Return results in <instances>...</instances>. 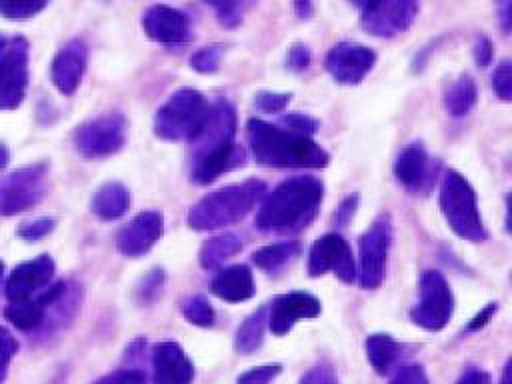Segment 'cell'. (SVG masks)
Here are the masks:
<instances>
[{
  "label": "cell",
  "instance_id": "1",
  "mask_svg": "<svg viewBox=\"0 0 512 384\" xmlns=\"http://www.w3.org/2000/svg\"><path fill=\"white\" fill-rule=\"evenodd\" d=\"M236 112L226 100H218L210 106L208 118L202 128L190 138L192 144V170L190 178L196 184L214 182L224 170L236 164L238 148L234 144Z\"/></svg>",
  "mask_w": 512,
  "mask_h": 384
},
{
  "label": "cell",
  "instance_id": "2",
  "mask_svg": "<svg viewBox=\"0 0 512 384\" xmlns=\"http://www.w3.org/2000/svg\"><path fill=\"white\" fill-rule=\"evenodd\" d=\"M324 186L314 176L282 180L258 208L256 226L264 232H296L306 228L322 202Z\"/></svg>",
  "mask_w": 512,
  "mask_h": 384
},
{
  "label": "cell",
  "instance_id": "3",
  "mask_svg": "<svg viewBox=\"0 0 512 384\" xmlns=\"http://www.w3.org/2000/svg\"><path fill=\"white\" fill-rule=\"evenodd\" d=\"M246 136L256 162L272 168H324L328 152L310 136L294 134L264 120L250 118Z\"/></svg>",
  "mask_w": 512,
  "mask_h": 384
},
{
  "label": "cell",
  "instance_id": "4",
  "mask_svg": "<svg viewBox=\"0 0 512 384\" xmlns=\"http://www.w3.org/2000/svg\"><path fill=\"white\" fill-rule=\"evenodd\" d=\"M266 186L260 180L228 184L200 198L188 212V224L194 230H214L240 222L264 196Z\"/></svg>",
  "mask_w": 512,
  "mask_h": 384
},
{
  "label": "cell",
  "instance_id": "5",
  "mask_svg": "<svg viewBox=\"0 0 512 384\" xmlns=\"http://www.w3.org/2000/svg\"><path fill=\"white\" fill-rule=\"evenodd\" d=\"M440 210L448 226L468 242H484L486 230L480 218L476 192L456 170H448L440 184Z\"/></svg>",
  "mask_w": 512,
  "mask_h": 384
},
{
  "label": "cell",
  "instance_id": "6",
  "mask_svg": "<svg viewBox=\"0 0 512 384\" xmlns=\"http://www.w3.org/2000/svg\"><path fill=\"white\" fill-rule=\"evenodd\" d=\"M210 112L206 98L192 88H180L158 108L154 134L162 140H190L202 128Z\"/></svg>",
  "mask_w": 512,
  "mask_h": 384
},
{
  "label": "cell",
  "instance_id": "7",
  "mask_svg": "<svg viewBox=\"0 0 512 384\" xmlns=\"http://www.w3.org/2000/svg\"><path fill=\"white\" fill-rule=\"evenodd\" d=\"M48 190V164L16 168L0 178V216H16L34 208Z\"/></svg>",
  "mask_w": 512,
  "mask_h": 384
},
{
  "label": "cell",
  "instance_id": "8",
  "mask_svg": "<svg viewBox=\"0 0 512 384\" xmlns=\"http://www.w3.org/2000/svg\"><path fill=\"white\" fill-rule=\"evenodd\" d=\"M126 130L128 124L120 112L100 114L76 128L74 146L84 158H108L124 146Z\"/></svg>",
  "mask_w": 512,
  "mask_h": 384
},
{
  "label": "cell",
  "instance_id": "9",
  "mask_svg": "<svg viewBox=\"0 0 512 384\" xmlns=\"http://www.w3.org/2000/svg\"><path fill=\"white\" fill-rule=\"evenodd\" d=\"M28 86V40L0 36V110H16Z\"/></svg>",
  "mask_w": 512,
  "mask_h": 384
},
{
  "label": "cell",
  "instance_id": "10",
  "mask_svg": "<svg viewBox=\"0 0 512 384\" xmlns=\"http://www.w3.org/2000/svg\"><path fill=\"white\" fill-rule=\"evenodd\" d=\"M454 308L448 282L438 270H426L420 276V304L412 310V320L428 330L442 328Z\"/></svg>",
  "mask_w": 512,
  "mask_h": 384
},
{
  "label": "cell",
  "instance_id": "11",
  "mask_svg": "<svg viewBox=\"0 0 512 384\" xmlns=\"http://www.w3.org/2000/svg\"><path fill=\"white\" fill-rule=\"evenodd\" d=\"M392 240V226L388 216L378 218L362 236H360V284L362 288H378L380 282L384 280L386 272V258H388V248Z\"/></svg>",
  "mask_w": 512,
  "mask_h": 384
},
{
  "label": "cell",
  "instance_id": "12",
  "mask_svg": "<svg viewBox=\"0 0 512 384\" xmlns=\"http://www.w3.org/2000/svg\"><path fill=\"white\" fill-rule=\"evenodd\" d=\"M334 272L342 282H354L356 266L348 242L336 234L320 236L308 254V272L310 276H320L324 272Z\"/></svg>",
  "mask_w": 512,
  "mask_h": 384
},
{
  "label": "cell",
  "instance_id": "13",
  "mask_svg": "<svg viewBox=\"0 0 512 384\" xmlns=\"http://www.w3.org/2000/svg\"><path fill=\"white\" fill-rule=\"evenodd\" d=\"M54 270H56V264L48 254H40L32 260H26L14 266L4 284L6 300L20 302L36 296L40 290H44L50 284Z\"/></svg>",
  "mask_w": 512,
  "mask_h": 384
},
{
  "label": "cell",
  "instance_id": "14",
  "mask_svg": "<svg viewBox=\"0 0 512 384\" xmlns=\"http://www.w3.org/2000/svg\"><path fill=\"white\" fill-rule=\"evenodd\" d=\"M376 54L368 46L354 42H340L326 54V70L338 84H358L374 66Z\"/></svg>",
  "mask_w": 512,
  "mask_h": 384
},
{
  "label": "cell",
  "instance_id": "15",
  "mask_svg": "<svg viewBox=\"0 0 512 384\" xmlns=\"http://www.w3.org/2000/svg\"><path fill=\"white\" fill-rule=\"evenodd\" d=\"M418 14V0H378L362 12V26L372 36H396L404 32Z\"/></svg>",
  "mask_w": 512,
  "mask_h": 384
},
{
  "label": "cell",
  "instance_id": "16",
  "mask_svg": "<svg viewBox=\"0 0 512 384\" xmlns=\"http://www.w3.org/2000/svg\"><path fill=\"white\" fill-rule=\"evenodd\" d=\"M164 232V218L158 210H146L136 214L116 234V248L128 256L138 258L148 252Z\"/></svg>",
  "mask_w": 512,
  "mask_h": 384
},
{
  "label": "cell",
  "instance_id": "17",
  "mask_svg": "<svg viewBox=\"0 0 512 384\" xmlns=\"http://www.w3.org/2000/svg\"><path fill=\"white\" fill-rule=\"evenodd\" d=\"M146 36L164 46H178L188 38V18L182 10L166 4H154L142 14Z\"/></svg>",
  "mask_w": 512,
  "mask_h": 384
},
{
  "label": "cell",
  "instance_id": "18",
  "mask_svg": "<svg viewBox=\"0 0 512 384\" xmlns=\"http://www.w3.org/2000/svg\"><path fill=\"white\" fill-rule=\"evenodd\" d=\"M86 62H88L86 44L80 38L68 40L52 60L50 74H52L54 86L66 96L74 94L86 72Z\"/></svg>",
  "mask_w": 512,
  "mask_h": 384
},
{
  "label": "cell",
  "instance_id": "19",
  "mask_svg": "<svg viewBox=\"0 0 512 384\" xmlns=\"http://www.w3.org/2000/svg\"><path fill=\"white\" fill-rule=\"evenodd\" d=\"M320 314V302L308 292H288L276 296L270 304V328L274 334H286L298 320L316 318Z\"/></svg>",
  "mask_w": 512,
  "mask_h": 384
},
{
  "label": "cell",
  "instance_id": "20",
  "mask_svg": "<svg viewBox=\"0 0 512 384\" xmlns=\"http://www.w3.org/2000/svg\"><path fill=\"white\" fill-rule=\"evenodd\" d=\"M154 382L156 384H190L192 364L174 342H162L154 348Z\"/></svg>",
  "mask_w": 512,
  "mask_h": 384
},
{
  "label": "cell",
  "instance_id": "21",
  "mask_svg": "<svg viewBox=\"0 0 512 384\" xmlns=\"http://www.w3.org/2000/svg\"><path fill=\"white\" fill-rule=\"evenodd\" d=\"M212 292L226 302H242L254 294L252 272L244 264L220 268L212 278Z\"/></svg>",
  "mask_w": 512,
  "mask_h": 384
},
{
  "label": "cell",
  "instance_id": "22",
  "mask_svg": "<svg viewBox=\"0 0 512 384\" xmlns=\"http://www.w3.org/2000/svg\"><path fill=\"white\" fill-rule=\"evenodd\" d=\"M426 172H428V154L420 142H412L410 146H406L394 162V174L398 182L412 190L422 186V182L426 180Z\"/></svg>",
  "mask_w": 512,
  "mask_h": 384
},
{
  "label": "cell",
  "instance_id": "23",
  "mask_svg": "<svg viewBox=\"0 0 512 384\" xmlns=\"http://www.w3.org/2000/svg\"><path fill=\"white\" fill-rule=\"evenodd\" d=\"M130 206V192L120 182H106L102 184L90 202V210L100 220H116L126 214Z\"/></svg>",
  "mask_w": 512,
  "mask_h": 384
},
{
  "label": "cell",
  "instance_id": "24",
  "mask_svg": "<svg viewBox=\"0 0 512 384\" xmlns=\"http://www.w3.org/2000/svg\"><path fill=\"white\" fill-rule=\"evenodd\" d=\"M476 98H478V94H476L474 80L468 74H462L448 86V90L444 94V106H446L448 114L458 118V116H466L474 108Z\"/></svg>",
  "mask_w": 512,
  "mask_h": 384
},
{
  "label": "cell",
  "instance_id": "25",
  "mask_svg": "<svg viewBox=\"0 0 512 384\" xmlns=\"http://www.w3.org/2000/svg\"><path fill=\"white\" fill-rule=\"evenodd\" d=\"M242 250V240L236 234H220L210 238L200 248V264L206 270L218 268L224 260L232 258L236 252Z\"/></svg>",
  "mask_w": 512,
  "mask_h": 384
},
{
  "label": "cell",
  "instance_id": "26",
  "mask_svg": "<svg viewBox=\"0 0 512 384\" xmlns=\"http://www.w3.org/2000/svg\"><path fill=\"white\" fill-rule=\"evenodd\" d=\"M298 254V244L296 242H276L258 248L252 254V260L258 268L266 272H278L282 266H286L294 256Z\"/></svg>",
  "mask_w": 512,
  "mask_h": 384
},
{
  "label": "cell",
  "instance_id": "27",
  "mask_svg": "<svg viewBox=\"0 0 512 384\" xmlns=\"http://www.w3.org/2000/svg\"><path fill=\"white\" fill-rule=\"evenodd\" d=\"M366 350H368V358H370L372 366L378 372H386V368L390 366V362L396 356V342L386 334H374L368 338Z\"/></svg>",
  "mask_w": 512,
  "mask_h": 384
},
{
  "label": "cell",
  "instance_id": "28",
  "mask_svg": "<svg viewBox=\"0 0 512 384\" xmlns=\"http://www.w3.org/2000/svg\"><path fill=\"white\" fill-rule=\"evenodd\" d=\"M262 324H264V308L258 310L256 314H252L244 322V326L238 330V340H236L238 350L250 352V350H254L260 344V340H262Z\"/></svg>",
  "mask_w": 512,
  "mask_h": 384
},
{
  "label": "cell",
  "instance_id": "29",
  "mask_svg": "<svg viewBox=\"0 0 512 384\" xmlns=\"http://www.w3.org/2000/svg\"><path fill=\"white\" fill-rule=\"evenodd\" d=\"M46 0H0V14L10 20H22L38 14Z\"/></svg>",
  "mask_w": 512,
  "mask_h": 384
},
{
  "label": "cell",
  "instance_id": "30",
  "mask_svg": "<svg viewBox=\"0 0 512 384\" xmlns=\"http://www.w3.org/2000/svg\"><path fill=\"white\" fill-rule=\"evenodd\" d=\"M184 316L194 322V324H200V326H210L212 320H214V312H212V306L206 298L202 296H194L190 300H186L184 304Z\"/></svg>",
  "mask_w": 512,
  "mask_h": 384
},
{
  "label": "cell",
  "instance_id": "31",
  "mask_svg": "<svg viewBox=\"0 0 512 384\" xmlns=\"http://www.w3.org/2000/svg\"><path fill=\"white\" fill-rule=\"evenodd\" d=\"M220 58H222V48L220 46H206L202 50H198L192 58H190V66L202 74H210L216 72L220 66Z\"/></svg>",
  "mask_w": 512,
  "mask_h": 384
},
{
  "label": "cell",
  "instance_id": "32",
  "mask_svg": "<svg viewBox=\"0 0 512 384\" xmlns=\"http://www.w3.org/2000/svg\"><path fill=\"white\" fill-rule=\"evenodd\" d=\"M492 88L500 100L512 98V66L508 60L500 62L492 74Z\"/></svg>",
  "mask_w": 512,
  "mask_h": 384
},
{
  "label": "cell",
  "instance_id": "33",
  "mask_svg": "<svg viewBox=\"0 0 512 384\" xmlns=\"http://www.w3.org/2000/svg\"><path fill=\"white\" fill-rule=\"evenodd\" d=\"M280 126L284 130H290L294 134H302V136H312L318 128V122L306 114L300 112H292V114H284L280 118Z\"/></svg>",
  "mask_w": 512,
  "mask_h": 384
},
{
  "label": "cell",
  "instance_id": "34",
  "mask_svg": "<svg viewBox=\"0 0 512 384\" xmlns=\"http://www.w3.org/2000/svg\"><path fill=\"white\" fill-rule=\"evenodd\" d=\"M54 226H56L54 218H36V220H30V222H24L22 226H18L16 234L28 242H34V240L48 236L54 230Z\"/></svg>",
  "mask_w": 512,
  "mask_h": 384
},
{
  "label": "cell",
  "instance_id": "35",
  "mask_svg": "<svg viewBox=\"0 0 512 384\" xmlns=\"http://www.w3.org/2000/svg\"><path fill=\"white\" fill-rule=\"evenodd\" d=\"M16 352H18V340L12 336V332L0 326V384H4L10 362Z\"/></svg>",
  "mask_w": 512,
  "mask_h": 384
},
{
  "label": "cell",
  "instance_id": "36",
  "mask_svg": "<svg viewBox=\"0 0 512 384\" xmlns=\"http://www.w3.org/2000/svg\"><path fill=\"white\" fill-rule=\"evenodd\" d=\"M290 94L286 92H258L254 96V104L262 112H280L286 108Z\"/></svg>",
  "mask_w": 512,
  "mask_h": 384
},
{
  "label": "cell",
  "instance_id": "37",
  "mask_svg": "<svg viewBox=\"0 0 512 384\" xmlns=\"http://www.w3.org/2000/svg\"><path fill=\"white\" fill-rule=\"evenodd\" d=\"M216 8L218 18L226 26H234L240 20V0H202Z\"/></svg>",
  "mask_w": 512,
  "mask_h": 384
},
{
  "label": "cell",
  "instance_id": "38",
  "mask_svg": "<svg viewBox=\"0 0 512 384\" xmlns=\"http://www.w3.org/2000/svg\"><path fill=\"white\" fill-rule=\"evenodd\" d=\"M280 372L278 366H262L254 368L238 378V384H270V380Z\"/></svg>",
  "mask_w": 512,
  "mask_h": 384
},
{
  "label": "cell",
  "instance_id": "39",
  "mask_svg": "<svg viewBox=\"0 0 512 384\" xmlns=\"http://www.w3.org/2000/svg\"><path fill=\"white\" fill-rule=\"evenodd\" d=\"M286 64H288V68H292V70H296V72L304 70V68L310 64V50H308L304 44H294V46L288 50Z\"/></svg>",
  "mask_w": 512,
  "mask_h": 384
},
{
  "label": "cell",
  "instance_id": "40",
  "mask_svg": "<svg viewBox=\"0 0 512 384\" xmlns=\"http://www.w3.org/2000/svg\"><path fill=\"white\" fill-rule=\"evenodd\" d=\"M94 384H146V380L136 370H122V372H114Z\"/></svg>",
  "mask_w": 512,
  "mask_h": 384
},
{
  "label": "cell",
  "instance_id": "41",
  "mask_svg": "<svg viewBox=\"0 0 512 384\" xmlns=\"http://www.w3.org/2000/svg\"><path fill=\"white\" fill-rule=\"evenodd\" d=\"M162 280H164V272L160 268H156L148 276H144L142 286L138 288V292L144 294V300H148L150 294H158V290L162 288Z\"/></svg>",
  "mask_w": 512,
  "mask_h": 384
},
{
  "label": "cell",
  "instance_id": "42",
  "mask_svg": "<svg viewBox=\"0 0 512 384\" xmlns=\"http://www.w3.org/2000/svg\"><path fill=\"white\" fill-rule=\"evenodd\" d=\"M392 384H426V378L422 374L420 368L416 366H408V368H402L396 378L392 380Z\"/></svg>",
  "mask_w": 512,
  "mask_h": 384
},
{
  "label": "cell",
  "instance_id": "43",
  "mask_svg": "<svg viewBox=\"0 0 512 384\" xmlns=\"http://www.w3.org/2000/svg\"><path fill=\"white\" fill-rule=\"evenodd\" d=\"M474 58L480 66H488L492 60V44L486 36H478L474 44Z\"/></svg>",
  "mask_w": 512,
  "mask_h": 384
},
{
  "label": "cell",
  "instance_id": "44",
  "mask_svg": "<svg viewBox=\"0 0 512 384\" xmlns=\"http://www.w3.org/2000/svg\"><path fill=\"white\" fill-rule=\"evenodd\" d=\"M356 202H358L356 196H348V198L340 204V208L336 210V222H338L340 226H344V224L352 218V214H354V210H356Z\"/></svg>",
  "mask_w": 512,
  "mask_h": 384
},
{
  "label": "cell",
  "instance_id": "45",
  "mask_svg": "<svg viewBox=\"0 0 512 384\" xmlns=\"http://www.w3.org/2000/svg\"><path fill=\"white\" fill-rule=\"evenodd\" d=\"M302 384H336V382H334V378H332V374H330L328 370L316 368V370H312V372L302 380Z\"/></svg>",
  "mask_w": 512,
  "mask_h": 384
},
{
  "label": "cell",
  "instance_id": "46",
  "mask_svg": "<svg viewBox=\"0 0 512 384\" xmlns=\"http://www.w3.org/2000/svg\"><path fill=\"white\" fill-rule=\"evenodd\" d=\"M496 2H498V16H500L502 30L508 32L510 30V0H496Z\"/></svg>",
  "mask_w": 512,
  "mask_h": 384
},
{
  "label": "cell",
  "instance_id": "47",
  "mask_svg": "<svg viewBox=\"0 0 512 384\" xmlns=\"http://www.w3.org/2000/svg\"><path fill=\"white\" fill-rule=\"evenodd\" d=\"M458 384H490L488 382V376L484 372H478V370H470L466 372Z\"/></svg>",
  "mask_w": 512,
  "mask_h": 384
},
{
  "label": "cell",
  "instance_id": "48",
  "mask_svg": "<svg viewBox=\"0 0 512 384\" xmlns=\"http://www.w3.org/2000/svg\"><path fill=\"white\" fill-rule=\"evenodd\" d=\"M496 310V304L492 302L488 308H484L472 322H470V330H476V328H480V326H484L486 322H488V318L492 316V312Z\"/></svg>",
  "mask_w": 512,
  "mask_h": 384
},
{
  "label": "cell",
  "instance_id": "49",
  "mask_svg": "<svg viewBox=\"0 0 512 384\" xmlns=\"http://www.w3.org/2000/svg\"><path fill=\"white\" fill-rule=\"evenodd\" d=\"M352 2H354L362 12H366V10H370L378 0H352Z\"/></svg>",
  "mask_w": 512,
  "mask_h": 384
},
{
  "label": "cell",
  "instance_id": "50",
  "mask_svg": "<svg viewBox=\"0 0 512 384\" xmlns=\"http://www.w3.org/2000/svg\"><path fill=\"white\" fill-rule=\"evenodd\" d=\"M8 164V148L0 142V170Z\"/></svg>",
  "mask_w": 512,
  "mask_h": 384
},
{
  "label": "cell",
  "instance_id": "51",
  "mask_svg": "<svg viewBox=\"0 0 512 384\" xmlns=\"http://www.w3.org/2000/svg\"><path fill=\"white\" fill-rule=\"evenodd\" d=\"M2 276H4V264H2V260H0V284H2Z\"/></svg>",
  "mask_w": 512,
  "mask_h": 384
}]
</instances>
